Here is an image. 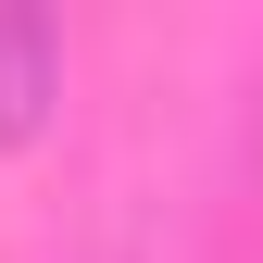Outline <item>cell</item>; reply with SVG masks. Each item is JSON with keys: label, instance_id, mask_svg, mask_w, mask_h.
<instances>
[{"label": "cell", "instance_id": "6da1fadb", "mask_svg": "<svg viewBox=\"0 0 263 263\" xmlns=\"http://www.w3.org/2000/svg\"><path fill=\"white\" fill-rule=\"evenodd\" d=\"M50 101H63V38H50V13L0 0V138H38Z\"/></svg>", "mask_w": 263, "mask_h": 263}]
</instances>
